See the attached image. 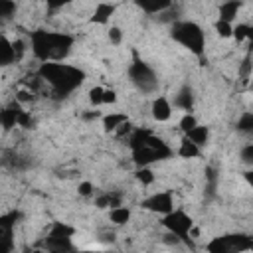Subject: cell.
Returning <instances> with one entry per match:
<instances>
[{
    "mask_svg": "<svg viewBox=\"0 0 253 253\" xmlns=\"http://www.w3.org/2000/svg\"><path fill=\"white\" fill-rule=\"evenodd\" d=\"M128 146L136 166H150L152 162L172 156V148L150 128H134L128 136Z\"/></svg>",
    "mask_w": 253,
    "mask_h": 253,
    "instance_id": "6da1fadb",
    "label": "cell"
},
{
    "mask_svg": "<svg viewBox=\"0 0 253 253\" xmlns=\"http://www.w3.org/2000/svg\"><path fill=\"white\" fill-rule=\"evenodd\" d=\"M38 75L61 97L73 93L83 83V77H85L81 69L69 63H61V61H42Z\"/></svg>",
    "mask_w": 253,
    "mask_h": 253,
    "instance_id": "7a4b0ae2",
    "label": "cell"
},
{
    "mask_svg": "<svg viewBox=\"0 0 253 253\" xmlns=\"http://www.w3.org/2000/svg\"><path fill=\"white\" fill-rule=\"evenodd\" d=\"M32 51L40 61H61L73 47V36L63 32L36 30L30 36Z\"/></svg>",
    "mask_w": 253,
    "mask_h": 253,
    "instance_id": "3957f363",
    "label": "cell"
},
{
    "mask_svg": "<svg viewBox=\"0 0 253 253\" xmlns=\"http://www.w3.org/2000/svg\"><path fill=\"white\" fill-rule=\"evenodd\" d=\"M170 36H172L174 42H178L180 45H184L186 49H190L194 55H202L204 53L206 34H204V30L196 22H188V20L174 22L172 24V30H170Z\"/></svg>",
    "mask_w": 253,
    "mask_h": 253,
    "instance_id": "277c9868",
    "label": "cell"
},
{
    "mask_svg": "<svg viewBox=\"0 0 253 253\" xmlns=\"http://www.w3.org/2000/svg\"><path fill=\"white\" fill-rule=\"evenodd\" d=\"M206 249L210 253H233V251H253V237L245 233H231L211 239Z\"/></svg>",
    "mask_w": 253,
    "mask_h": 253,
    "instance_id": "5b68a950",
    "label": "cell"
},
{
    "mask_svg": "<svg viewBox=\"0 0 253 253\" xmlns=\"http://www.w3.org/2000/svg\"><path fill=\"white\" fill-rule=\"evenodd\" d=\"M128 77H130V81H132L142 93H152V91L158 87V79H156L154 69H152L148 63H144L142 59H138L136 53H134L132 63L128 65Z\"/></svg>",
    "mask_w": 253,
    "mask_h": 253,
    "instance_id": "8992f818",
    "label": "cell"
},
{
    "mask_svg": "<svg viewBox=\"0 0 253 253\" xmlns=\"http://www.w3.org/2000/svg\"><path fill=\"white\" fill-rule=\"evenodd\" d=\"M162 223H164V227H166L168 231L176 233L182 241L188 239V235H190V231H192V227H194L192 217H190L184 210H172L170 213L164 215Z\"/></svg>",
    "mask_w": 253,
    "mask_h": 253,
    "instance_id": "52a82bcc",
    "label": "cell"
},
{
    "mask_svg": "<svg viewBox=\"0 0 253 253\" xmlns=\"http://www.w3.org/2000/svg\"><path fill=\"white\" fill-rule=\"evenodd\" d=\"M142 208L152 211V213H160V215H166L174 210V200H172V194L170 192H156L148 198L142 200Z\"/></svg>",
    "mask_w": 253,
    "mask_h": 253,
    "instance_id": "ba28073f",
    "label": "cell"
},
{
    "mask_svg": "<svg viewBox=\"0 0 253 253\" xmlns=\"http://www.w3.org/2000/svg\"><path fill=\"white\" fill-rule=\"evenodd\" d=\"M150 111H152V119H154V121L164 123V121H168V119L172 117V103H170L166 97H156V99L152 101Z\"/></svg>",
    "mask_w": 253,
    "mask_h": 253,
    "instance_id": "9c48e42d",
    "label": "cell"
},
{
    "mask_svg": "<svg viewBox=\"0 0 253 253\" xmlns=\"http://www.w3.org/2000/svg\"><path fill=\"white\" fill-rule=\"evenodd\" d=\"M20 111H22V103H14L10 107H6L2 113H0V121H2V126L4 130H10L18 125V117H20Z\"/></svg>",
    "mask_w": 253,
    "mask_h": 253,
    "instance_id": "30bf717a",
    "label": "cell"
},
{
    "mask_svg": "<svg viewBox=\"0 0 253 253\" xmlns=\"http://www.w3.org/2000/svg\"><path fill=\"white\" fill-rule=\"evenodd\" d=\"M113 14H115V6H113V4H109V2H99V4L95 6V12H93V16H91V22H95V24H107Z\"/></svg>",
    "mask_w": 253,
    "mask_h": 253,
    "instance_id": "8fae6325",
    "label": "cell"
},
{
    "mask_svg": "<svg viewBox=\"0 0 253 253\" xmlns=\"http://www.w3.org/2000/svg\"><path fill=\"white\" fill-rule=\"evenodd\" d=\"M14 61H18L16 51H14V43L6 36H2L0 38V65H10Z\"/></svg>",
    "mask_w": 253,
    "mask_h": 253,
    "instance_id": "7c38bea8",
    "label": "cell"
},
{
    "mask_svg": "<svg viewBox=\"0 0 253 253\" xmlns=\"http://www.w3.org/2000/svg\"><path fill=\"white\" fill-rule=\"evenodd\" d=\"M174 105H176L178 109H184L186 113H190V111H192V107H194V93H192V89H190L188 85H184V87L176 93Z\"/></svg>",
    "mask_w": 253,
    "mask_h": 253,
    "instance_id": "4fadbf2b",
    "label": "cell"
},
{
    "mask_svg": "<svg viewBox=\"0 0 253 253\" xmlns=\"http://www.w3.org/2000/svg\"><path fill=\"white\" fill-rule=\"evenodd\" d=\"M136 6H140L144 12L148 14H158V12H164L166 8H170L172 0H134Z\"/></svg>",
    "mask_w": 253,
    "mask_h": 253,
    "instance_id": "5bb4252c",
    "label": "cell"
},
{
    "mask_svg": "<svg viewBox=\"0 0 253 253\" xmlns=\"http://www.w3.org/2000/svg\"><path fill=\"white\" fill-rule=\"evenodd\" d=\"M95 206L97 208H117V206H123V198H121V194H117V192H105V194H101L97 200H95Z\"/></svg>",
    "mask_w": 253,
    "mask_h": 253,
    "instance_id": "9a60e30c",
    "label": "cell"
},
{
    "mask_svg": "<svg viewBox=\"0 0 253 253\" xmlns=\"http://www.w3.org/2000/svg\"><path fill=\"white\" fill-rule=\"evenodd\" d=\"M125 121H128V117L123 115V113L105 115V117H103V128H105V132H117V128H119Z\"/></svg>",
    "mask_w": 253,
    "mask_h": 253,
    "instance_id": "2e32d148",
    "label": "cell"
},
{
    "mask_svg": "<svg viewBox=\"0 0 253 253\" xmlns=\"http://www.w3.org/2000/svg\"><path fill=\"white\" fill-rule=\"evenodd\" d=\"M200 152H202V146H198V144H196L194 140H190L188 136L182 138L180 148H178V154H180L182 158H198Z\"/></svg>",
    "mask_w": 253,
    "mask_h": 253,
    "instance_id": "e0dca14e",
    "label": "cell"
},
{
    "mask_svg": "<svg viewBox=\"0 0 253 253\" xmlns=\"http://www.w3.org/2000/svg\"><path fill=\"white\" fill-rule=\"evenodd\" d=\"M237 12H239V0H227V2H223L219 6V20L233 22Z\"/></svg>",
    "mask_w": 253,
    "mask_h": 253,
    "instance_id": "ac0fdd59",
    "label": "cell"
},
{
    "mask_svg": "<svg viewBox=\"0 0 253 253\" xmlns=\"http://www.w3.org/2000/svg\"><path fill=\"white\" fill-rule=\"evenodd\" d=\"M186 136H188L190 140H194L198 146H206L208 140H210V128H208V126H202V125H196Z\"/></svg>",
    "mask_w": 253,
    "mask_h": 253,
    "instance_id": "d6986e66",
    "label": "cell"
},
{
    "mask_svg": "<svg viewBox=\"0 0 253 253\" xmlns=\"http://www.w3.org/2000/svg\"><path fill=\"white\" fill-rule=\"evenodd\" d=\"M109 219H111L115 225H125V223L130 219V210L125 208V206L111 208V210H109Z\"/></svg>",
    "mask_w": 253,
    "mask_h": 253,
    "instance_id": "ffe728a7",
    "label": "cell"
},
{
    "mask_svg": "<svg viewBox=\"0 0 253 253\" xmlns=\"http://www.w3.org/2000/svg\"><path fill=\"white\" fill-rule=\"evenodd\" d=\"M45 249L47 251H69V249H73V245H71V239H65V237H49L47 235Z\"/></svg>",
    "mask_w": 253,
    "mask_h": 253,
    "instance_id": "44dd1931",
    "label": "cell"
},
{
    "mask_svg": "<svg viewBox=\"0 0 253 253\" xmlns=\"http://www.w3.org/2000/svg\"><path fill=\"white\" fill-rule=\"evenodd\" d=\"M73 233H75V229L71 227V225H67V223H63V221H55L51 227H49V237H65V239H71L73 237Z\"/></svg>",
    "mask_w": 253,
    "mask_h": 253,
    "instance_id": "7402d4cb",
    "label": "cell"
},
{
    "mask_svg": "<svg viewBox=\"0 0 253 253\" xmlns=\"http://www.w3.org/2000/svg\"><path fill=\"white\" fill-rule=\"evenodd\" d=\"M213 30L221 38H233V24L231 22H225V20H219L217 18V22L213 24Z\"/></svg>",
    "mask_w": 253,
    "mask_h": 253,
    "instance_id": "603a6c76",
    "label": "cell"
},
{
    "mask_svg": "<svg viewBox=\"0 0 253 253\" xmlns=\"http://www.w3.org/2000/svg\"><path fill=\"white\" fill-rule=\"evenodd\" d=\"M134 176H136V180H138L142 186H148V184L154 182V172H152L148 166H138V170L134 172Z\"/></svg>",
    "mask_w": 253,
    "mask_h": 253,
    "instance_id": "cb8c5ba5",
    "label": "cell"
},
{
    "mask_svg": "<svg viewBox=\"0 0 253 253\" xmlns=\"http://www.w3.org/2000/svg\"><path fill=\"white\" fill-rule=\"evenodd\" d=\"M237 130L241 132H253V113L247 111L237 119Z\"/></svg>",
    "mask_w": 253,
    "mask_h": 253,
    "instance_id": "d4e9b609",
    "label": "cell"
},
{
    "mask_svg": "<svg viewBox=\"0 0 253 253\" xmlns=\"http://www.w3.org/2000/svg\"><path fill=\"white\" fill-rule=\"evenodd\" d=\"M178 125H180V130H182L184 134H188V132L198 125V119H196V117L192 115V111H190V113H184V115H182V119H180Z\"/></svg>",
    "mask_w": 253,
    "mask_h": 253,
    "instance_id": "484cf974",
    "label": "cell"
},
{
    "mask_svg": "<svg viewBox=\"0 0 253 253\" xmlns=\"http://www.w3.org/2000/svg\"><path fill=\"white\" fill-rule=\"evenodd\" d=\"M103 95H105V87H91L89 89V103L93 105V107H99V105H103Z\"/></svg>",
    "mask_w": 253,
    "mask_h": 253,
    "instance_id": "4316f807",
    "label": "cell"
},
{
    "mask_svg": "<svg viewBox=\"0 0 253 253\" xmlns=\"http://www.w3.org/2000/svg\"><path fill=\"white\" fill-rule=\"evenodd\" d=\"M251 69H253V63H251V55H247L245 59H243V63H241V67H239V79L245 83L249 77H251Z\"/></svg>",
    "mask_w": 253,
    "mask_h": 253,
    "instance_id": "83f0119b",
    "label": "cell"
},
{
    "mask_svg": "<svg viewBox=\"0 0 253 253\" xmlns=\"http://www.w3.org/2000/svg\"><path fill=\"white\" fill-rule=\"evenodd\" d=\"M14 12H16V4H14L12 0H0V16H2L4 20L12 18Z\"/></svg>",
    "mask_w": 253,
    "mask_h": 253,
    "instance_id": "f1b7e54d",
    "label": "cell"
},
{
    "mask_svg": "<svg viewBox=\"0 0 253 253\" xmlns=\"http://www.w3.org/2000/svg\"><path fill=\"white\" fill-rule=\"evenodd\" d=\"M239 158H241L243 164L253 166V144H245V146L241 148V152H239Z\"/></svg>",
    "mask_w": 253,
    "mask_h": 253,
    "instance_id": "f546056e",
    "label": "cell"
},
{
    "mask_svg": "<svg viewBox=\"0 0 253 253\" xmlns=\"http://www.w3.org/2000/svg\"><path fill=\"white\" fill-rule=\"evenodd\" d=\"M247 34H249V26H247V24H237V26H233V38H235L237 42L247 40Z\"/></svg>",
    "mask_w": 253,
    "mask_h": 253,
    "instance_id": "4dcf8cb0",
    "label": "cell"
},
{
    "mask_svg": "<svg viewBox=\"0 0 253 253\" xmlns=\"http://www.w3.org/2000/svg\"><path fill=\"white\" fill-rule=\"evenodd\" d=\"M109 42L115 43V45H119V43L123 42V32H121L119 26H111V28H109Z\"/></svg>",
    "mask_w": 253,
    "mask_h": 253,
    "instance_id": "1f68e13d",
    "label": "cell"
},
{
    "mask_svg": "<svg viewBox=\"0 0 253 253\" xmlns=\"http://www.w3.org/2000/svg\"><path fill=\"white\" fill-rule=\"evenodd\" d=\"M16 101L22 103V105L34 101V91H30V89H20V91L16 93Z\"/></svg>",
    "mask_w": 253,
    "mask_h": 253,
    "instance_id": "d6a6232c",
    "label": "cell"
},
{
    "mask_svg": "<svg viewBox=\"0 0 253 253\" xmlns=\"http://www.w3.org/2000/svg\"><path fill=\"white\" fill-rule=\"evenodd\" d=\"M12 43H14V51H16V59L20 61V59L24 57V51H26V43H24L22 40H14Z\"/></svg>",
    "mask_w": 253,
    "mask_h": 253,
    "instance_id": "836d02e7",
    "label": "cell"
},
{
    "mask_svg": "<svg viewBox=\"0 0 253 253\" xmlns=\"http://www.w3.org/2000/svg\"><path fill=\"white\" fill-rule=\"evenodd\" d=\"M115 103H117V93H115V89H105L103 105H115Z\"/></svg>",
    "mask_w": 253,
    "mask_h": 253,
    "instance_id": "e575fe53",
    "label": "cell"
},
{
    "mask_svg": "<svg viewBox=\"0 0 253 253\" xmlns=\"http://www.w3.org/2000/svg\"><path fill=\"white\" fill-rule=\"evenodd\" d=\"M71 2L73 0H45V4H47L49 10H59V8H63V6L71 4Z\"/></svg>",
    "mask_w": 253,
    "mask_h": 253,
    "instance_id": "d590c367",
    "label": "cell"
},
{
    "mask_svg": "<svg viewBox=\"0 0 253 253\" xmlns=\"http://www.w3.org/2000/svg\"><path fill=\"white\" fill-rule=\"evenodd\" d=\"M77 190H79L81 196H91V194H93V184H91V182H81Z\"/></svg>",
    "mask_w": 253,
    "mask_h": 253,
    "instance_id": "8d00e7d4",
    "label": "cell"
},
{
    "mask_svg": "<svg viewBox=\"0 0 253 253\" xmlns=\"http://www.w3.org/2000/svg\"><path fill=\"white\" fill-rule=\"evenodd\" d=\"M81 117H83V119H85V121H95V119H103V117H101V113H99V111H91V113H83V115H81Z\"/></svg>",
    "mask_w": 253,
    "mask_h": 253,
    "instance_id": "74e56055",
    "label": "cell"
},
{
    "mask_svg": "<svg viewBox=\"0 0 253 253\" xmlns=\"http://www.w3.org/2000/svg\"><path fill=\"white\" fill-rule=\"evenodd\" d=\"M243 178H245V182H247V184L253 188V168L245 170V172H243Z\"/></svg>",
    "mask_w": 253,
    "mask_h": 253,
    "instance_id": "f35d334b",
    "label": "cell"
},
{
    "mask_svg": "<svg viewBox=\"0 0 253 253\" xmlns=\"http://www.w3.org/2000/svg\"><path fill=\"white\" fill-rule=\"evenodd\" d=\"M247 40H249V47L253 49V26H249V34H247Z\"/></svg>",
    "mask_w": 253,
    "mask_h": 253,
    "instance_id": "ab89813d",
    "label": "cell"
}]
</instances>
